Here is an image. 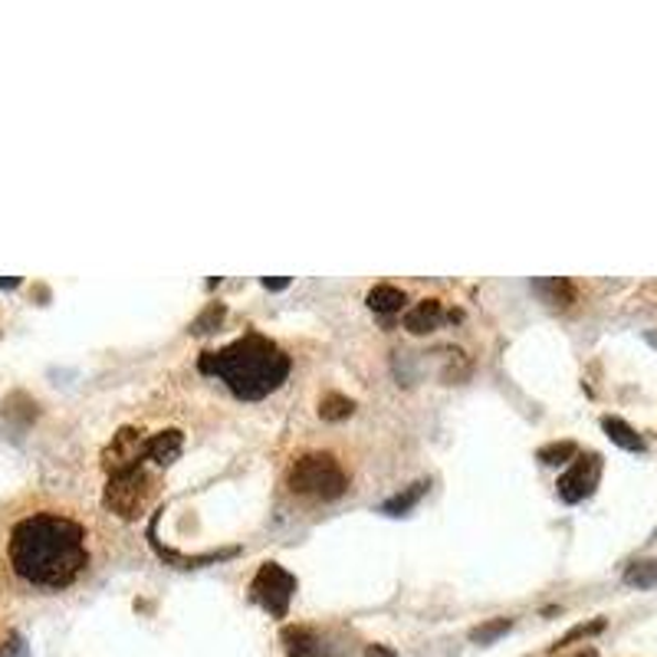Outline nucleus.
<instances>
[{
    "label": "nucleus",
    "instance_id": "obj_1",
    "mask_svg": "<svg viewBox=\"0 0 657 657\" xmlns=\"http://www.w3.org/2000/svg\"><path fill=\"white\" fill-rule=\"evenodd\" d=\"M10 566L36 589H66L89 566L86 526L63 513H33L10 532Z\"/></svg>",
    "mask_w": 657,
    "mask_h": 657
},
{
    "label": "nucleus",
    "instance_id": "obj_2",
    "mask_svg": "<svg viewBox=\"0 0 657 657\" xmlns=\"http://www.w3.org/2000/svg\"><path fill=\"white\" fill-rule=\"evenodd\" d=\"M197 368L204 375H217L237 398L260 401L287 381L293 362L267 335L247 332L244 338H237L217 352H204L197 358Z\"/></svg>",
    "mask_w": 657,
    "mask_h": 657
},
{
    "label": "nucleus",
    "instance_id": "obj_3",
    "mask_svg": "<svg viewBox=\"0 0 657 657\" xmlns=\"http://www.w3.org/2000/svg\"><path fill=\"white\" fill-rule=\"evenodd\" d=\"M290 491L313 499H338L348 491V474L332 454H303L290 467Z\"/></svg>",
    "mask_w": 657,
    "mask_h": 657
},
{
    "label": "nucleus",
    "instance_id": "obj_4",
    "mask_svg": "<svg viewBox=\"0 0 657 657\" xmlns=\"http://www.w3.org/2000/svg\"><path fill=\"white\" fill-rule=\"evenodd\" d=\"M155 493V481L149 477L146 467H136V471H122V474H112L106 493H103V503L122 516V519H136L139 513H146L149 499Z\"/></svg>",
    "mask_w": 657,
    "mask_h": 657
},
{
    "label": "nucleus",
    "instance_id": "obj_5",
    "mask_svg": "<svg viewBox=\"0 0 657 657\" xmlns=\"http://www.w3.org/2000/svg\"><path fill=\"white\" fill-rule=\"evenodd\" d=\"M293 592H297V575L287 572L283 566H277V562H263L260 572H257L254 582H250L254 602H257L263 612H270L273 618H287L290 602H293Z\"/></svg>",
    "mask_w": 657,
    "mask_h": 657
},
{
    "label": "nucleus",
    "instance_id": "obj_6",
    "mask_svg": "<svg viewBox=\"0 0 657 657\" xmlns=\"http://www.w3.org/2000/svg\"><path fill=\"white\" fill-rule=\"evenodd\" d=\"M149 461V438L139 428H122L112 434L109 448L103 451V467L106 474H122V471H136Z\"/></svg>",
    "mask_w": 657,
    "mask_h": 657
},
{
    "label": "nucleus",
    "instance_id": "obj_7",
    "mask_svg": "<svg viewBox=\"0 0 657 657\" xmlns=\"http://www.w3.org/2000/svg\"><path fill=\"white\" fill-rule=\"evenodd\" d=\"M602 477V457L599 454H582L562 477H559V499L562 503H582L592 496Z\"/></svg>",
    "mask_w": 657,
    "mask_h": 657
},
{
    "label": "nucleus",
    "instance_id": "obj_8",
    "mask_svg": "<svg viewBox=\"0 0 657 657\" xmlns=\"http://www.w3.org/2000/svg\"><path fill=\"white\" fill-rule=\"evenodd\" d=\"M184 451V434L177 428H168L162 434L149 438V461H155L159 467H171Z\"/></svg>",
    "mask_w": 657,
    "mask_h": 657
},
{
    "label": "nucleus",
    "instance_id": "obj_9",
    "mask_svg": "<svg viewBox=\"0 0 657 657\" xmlns=\"http://www.w3.org/2000/svg\"><path fill=\"white\" fill-rule=\"evenodd\" d=\"M441 323H444V306H441V300H421V303L411 306L408 316H405V328L414 332V335L434 332Z\"/></svg>",
    "mask_w": 657,
    "mask_h": 657
},
{
    "label": "nucleus",
    "instance_id": "obj_10",
    "mask_svg": "<svg viewBox=\"0 0 657 657\" xmlns=\"http://www.w3.org/2000/svg\"><path fill=\"white\" fill-rule=\"evenodd\" d=\"M602 431L622 448V451H632V454H642L645 451V438L622 418H602Z\"/></svg>",
    "mask_w": 657,
    "mask_h": 657
},
{
    "label": "nucleus",
    "instance_id": "obj_11",
    "mask_svg": "<svg viewBox=\"0 0 657 657\" xmlns=\"http://www.w3.org/2000/svg\"><path fill=\"white\" fill-rule=\"evenodd\" d=\"M283 642H287V651L290 657H320L323 655V642L310 632V628H287L283 632Z\"/></svg>",
    "mask_w": 657,
    "mask_h": 657
},
{
    "label": "nucleus",
    "instance_id": "obj_12",
    "mask_svg": "<svg viewBox=\"0 0 657 657\" xmlns=\"http://www.w3.org/2000/svg\"><path fill=\"white\" fill-rule=\"evenodd\" d=\"M532 290H536L546 303H552V306H569V303H575V287H572L569 280H559V277H552V280H536Z\"/></svg>",
    "mask_w": 657,
    "mask_h": 657
},
{
    "label": "nucleus",
    "instance_id": "obj_13",
    "mask_svg": "<svg viewBox=\"0 0 657 657\" xmlns=\"http://www.w3.org/2000/svg\"><path fill=\"white\" fill-rule=\"evenodd\" d=\"M365 303H368L375 313H385V316H388V313H398V310L408 303V297H405L398 287H375V290L365 297Z\"/></svg>",
    "mask_w": 657,
    "mask_h": 657
},
{
    "label": "nucleus",
    "instance_id": "obj_14",
    "mask_svg": "<svg viewBox=\"0 0 657 657\" xmlns=\"http://www.w3.org/2000/svg\"><path fill=\"white\" fill-rule=\"evenodd\" d=\"M424 493H428V481H418V484H411L405 493L385 499V503H381V513H388V516H405L411 506H418V499H421Z\"/></svg>",
    "mask_w": 657,
    "mask_h": 657
},
{
    "label": "nucleus",
    "instance_id": "obj_15",
    "mask_svg": "<svg viewBox=\"0 0 657 657\" xmlns=\"http://www.w3.org/2000/svg\"><path fill=\"white\" fill-rule=\"evenodd\" d=\"M625 582L632 589H657V559H645L625 569Z\"/></svg>",
    "mask_w": 657,
    "mask_h": 657
},
{
    "label": "nucleus",
    "instance_id": "obj_16",
    "mask_svg": "<svg viewBox=\"0 0 657 657\" xmlns=\"http://www.w3.org/2000/svg\"><path fill=\"white\" fill-rule=\"evenodd\" d=\"M352 411H355V401L345 398V395H326V398L320 401V418H323V421H345Z\"/></svg>",
    "mask_w": 657,
    "mask_h": 657
},
{
    "label": "nucleus",
    "instance_id": "obj_17",
    "mask_svg": "<svg viewBox=\"0 0 657 657\" xmlns=\"http://www.w3.org/2000/svg\"><path fill=\"white\" fill-rule=\"evenodd\" d=\"M579 454V448L572 444V441H556V444H546V448H539V461L542 464H549V467H559V464H569L572 457Z\"/></svg>",
    "mask_w": 657,
    "mask_h": 657
},
{
    "label": "nucleus",
    "instance_id": "obj_18",
    "mask_svg": "<svg viewBox=\"0 0 657 657\" xmlns=\"http://www.w3.org/2000/svg\"><path fill=\"white\" fill-rule=\"evenodd\" d=\"M509 628H513L509 618H493V622H487V625H481V628L471 632V642H477V645H493V642L503 638Z\"/></svg>",
    "mask_w": 657,
    "mask_h": 657
},
{
    "label": "nucleus",
    "instance_id": "obj_19",
    "mask_svg": "<svg viewBox=\"0 0 657 657\" xmlns=\"http://www.w3.org/2000/svg\"><path fill=\"white\" fill-rule=\"evenodd\" d=\"M220 320H224V306H220V303H211V306H207L194 323H191V332H194V335H204V332L217 328Z\"/></svg>",
    "mask_w": 657,
    "mask_h": 657
},
{
    "label": "nucleus",
    "instance_id": "obj_20",
    "mask_svg": "<svg viewBox=\"0 0 657 657\" xmlns=\"http://www.w3.org/2000/svg\"><path fill=\"white\" fill-rule=\"evenodd\" d=\"M605 628V622L599 618V622H592V625H579V628H572L562 642H559V648H566V645H572L575 638H589V635H599Z\"/></svg>",
    "mask_w": 657,
    "mask_h": 657
},
{
    "label": "nucleus",
    "instance_id": "obj_21",
    "mask_svg": "<svg viewBox=\"0 0 657 657\" xmlns=\"http://www.w3.org/2000/svg\"><path fill=\"white\" fill-rule=\"evenodd\" d=\"M0 657H30V648L20 635H10L3 645H0Z\"/></svg>",
    "mask_w": 657,
    "mask_h": 657
},
{
    "label": "nucleus",
    "instance_id": "obj_22",
    "mask_svg": "<svg viewBox=\"0 0 657 657\" xmlns=\"http://www.w3.org/2000/svg\"><path fill=\"white\" fill-rule=\"evenodd\" d=\"M263 287H267V290H287V287H290V280H287V277H283V280H270V277H267V280H263Z\"/></svg>",
    "mask_w": 657,
    "mask_h": 657
},
{
    "label": "nucleus",
    "instance_id": "obj_23",
    "mask_svg": "<svg viewBox=\"0 0 657 657\" xmlns=\"http://www.w3.org/2000/svg\"><path fill=\"white\" fill-rule=\"evenodd\" d=\"M365 657H395V651H385V648H378V645H375V648H368V651H365Z\"/></svg>",
    "mask_w": 657,
    "mask_h": 657
},
{
    "label": "nucleus",
    "instance_id": "obj_24",
    "mask_svg": "<svg viewBox=\"0 0 657 657\" xmlns=\"http://www.w3.org/2000/svg\"><path fill=\"white\" fill-rule=\"evenodd\" d=\"M17 283H20V280H0V287H3V290H13Z\"/></svg>",
    "mask_w": 657,
    "mask_h": 657
},
{
    "label": "nucleus",
    "instance_id": "obj_25",
    "mask_svg": "<svg viewBox=\"0 0 657 657\" xmlns=\"http://www.w3.org/2000/svg\"><path fill=\"white\" fill-rule=\"evenodd\" d=\"M575 657H599V651H595V648H585V651H579Z\"/></svg>",
    "mask_w": 657,
    "mask_h": 657
}]
</instances>
